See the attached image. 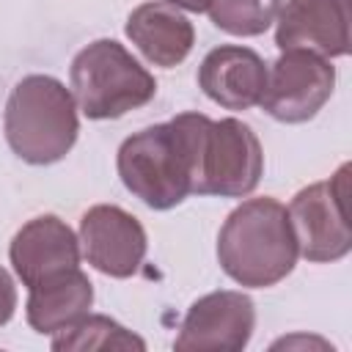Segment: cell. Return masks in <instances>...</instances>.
I'll use <instances>...</instances> for the list:
<instances>
[{
  "label": "cell",
  "mask_w": 352,
  "mask_h": 352,
  "mask_svg": "<svg viewBox=\"0 0 352 352\" xmlns=\"http://www.w3.org/2000/svg\"><path fill=\"white\" fill-rule=\"evenodd\" d=\"M126 36L146 60L162 69L182 63L195 44L192 22L165 0L138 6L126 19Z\"/></svg>",
  "instance_id": "4fadbf2b"
},
{
  "label": "cell",
  "mask_w": 352,
  "mask_h": 352,
  "mask_svg": "<svg viewBox=\"0 0 352 352\" xmlns=\"http://www.w3.org/2000/svg\"><path fill=\"white\" fill-rule=\"evenodd\" d=\"M176 8H187V11H206V3L209 0H165Z\"/></svg>",
  "instance_id": "ac0fdd59"
},
{
  "label": "cell",
  "mask_w": 352,
  "mask_h": 352,
  "mask_svg": "<svg viewBox=\"0 0 352 352\" xmlns=\"http://www.w3.org/2000/svg\"><path fill=\"white\" fill-rule=\"evenodd\" d=\"M346 173L349 165H341L333 179L302 187L286 209L297 253L314 264L338 261L352 248Z\"/></svg>",
  "instance_id": "8992f818"
},
{
  "label": "cell",
  "mask_w": 352,
  "mask_h": 352,
  "mask_svg": "<svg viewBox=\"0 0 352 352\" xmlns=\"http://www.w3.org/2000/svg\"><path fill=\"white\" fill-rule=\"evenodd\" d=\"M201 91L226 110H250L261 102L267 85V66L258 52L239 44L214 47L198 69Z\"/></svg>",
  "instance_id": "7c38bea8"
},
{
  "label": "cell",
  "mask_w": 352,
  "mask_h": 352,
  "mask_svg": "<svg viewBox=\"0 0 352 352\" xmlns=\"http://www.w3.org/2000/svg\"><path fill=\"white\" fill-rule=\"evenodd\" d=\"M94 302V286L88 280V275L74 267L66 270L55 278H47L36 286H30V297H28V324L36 333H58L69 324H74L77 319H82L88 314Z\"/></svg>",
  "instance_id": "5bb4252c"
},
{
  "label": "cell",
  "mask_w": 352,
  "mask_h": 352,
  "mask_svg": "<svg viewBox=\"0 0 352 352\" xmlns=\"http://www.w3.org/2000/svg\"><path fill=\"white\" fill-rule=\"evenodd\" d=\"M256 324L253 300L242 292H212L195 300L173 341L179 352H239Z\"/></svg>",
  "instance_id": "ba28073f"
},
{
  "label": "cell",
  "mask_w": 352,
  "mask_h": 352,
  "mask_svg": "<svg viewBox=\"0 0 352 352\" xmlns=\"http://www.w3.org/2000/svg\"><path fill=\"white\" fill-rule=\"evenodd\" d=\"M69 80L77 107L94 121L121 118L124 113L148 104L157 94L148 69L113 38H96L82 47L72 60Z\"/></svg>",
  "instance_id": "277c9868"
},
{
  "label": "cell",
  "mask_w": 352,
  "mask_h": 352,
  "mask_svg": "<svg viewBox=\"0 0 352 352\" xmlns=\"http://www.w3.org/2000/svg\"><path fill=\"white\" fill-rule=\"evenodd\" d=\"M275 19L280 50H308L322 58L349 52V0H286Z\"/></svg>",
  "instance_id": "30bf717a"
},
{
  "label": "cell",
  "mask_w": 352,
  "mask_h": 352,
  "mask_svg": "<svg viewBox=\"0 0 352 352\" xmlns=\"http://www.w3.org/2000/svg\"><path fill=\"white\" fill-rule=\"evenodd\" d=\"M3 129L11 151L30 165H50L63 160L80 132L77 102L72 91L50 74L22 77L3 116Z\"/></svg>",
  "instance_id": "3957f363"
},
{
  "label": "cell",
  "mask_w": 352,
  "mask_h": 352,
  "mask_svg": "<svg viewBox=\"0 0 352 352\" xmlns=\"http://www.w3.org/2000/svg\"><path fill=\"white\" fill-rule=\"evenodd\" d=\"M16 278L30 289L47 278L80 267V239L55 214H41L25 223L8 248Z\"/></svg>",
  "instance_id": "8fae6325"
},
{
  "label": "cell",
  "mask_w": 352,
  "mask_h": 352,
  "mask_svg": "<svg viewBox=\"0 0 352 352\" xmlns=\"http://www.w3.org/2000/svg\"><path fill=\"white\" fill-rule=\"evenodd\" d=\"M204 124V113H179L165 124L129 135L116 160L124 187L151 209H170L195 195Z\"/></svg>",
  "instance_id": "6da1fadb"
},
{
  "label": "cell",
  "mask_w": 352,
  "mask_h": 352,
  "mask_svg": "<svg viewBox=\"0 0 352 352\" xmlns=\"http://www.w3.org/2000/svg\"><path fill=\"white\" fill-rule=\"evenodd\" d=\"M52 349L72 352V349H146L143 338L113 322L102 314H85L74 324L63 327L52 338Z\"/></svg>",
  "instance_id": "9a60e30c"
},
{
  "label": "cell",
  "mask_w": 352,
  "mask_h": 352,
  "mask_svg": "<svg viewBox=\"0 0 352 352\" xmlns=\"http://www.w3.org/2000/svg\"><path fill=\"white\" fill-rule=\"evenodd\" d=\"M280 0H209V19L231 36H261L278 16Z\"/></svg>",
  "instance_id": "2e32d148"
},
{
  "label": "cell",
  "mask_w": 352,
  "mask_h": 352,
  "mask_svg": "<svg viewBox=\"0 0 352 352\" xmlns=\"http://www.w3.org/2000/svg\"><path fill=\"white\" fill-rule=\"evenodd\" d=\"M80 245L94 270L110 278H129L143 264L146 231L126 209L116 204H96L80 220Z\"/></svg>",
  "instance_id": "9c48e42d"
},
{
  "label": "cell",
  "mask_w": 352,
  "mask_h": 352,
  "mask_svg": "<svg viewBox=\"0 0 352 352\" xmlns=\"http://www.w3.org/2000/svg\"><path fill=\"white\" fill-rule=\"evenodd\" d=\"M14 308H16V286L11 275L0 267V324H6L14 316Z\"/></svg>",
  "instance_id": "e0dca14e"
},
{
  "label": "cell",
  "mask_w": 352,
  "mask_h": 352,
  "mask_svg": "<svg viewBox=\"0 0 352 352\" xmlns=\"http://www.w3.org/2000/svg\"><path fill=\"white\" fill-rule=\"evenodd\" d=\"M261 173L264 151L256 132L236 118H206L198 143L195 195L242 198L256 190Z\"/></svg>",
  "instance_id": "5b68a950"
},
{
  "label": "cell",
  "mask_w": 352,
  "mask_h": 352,
  "mask_svg": "<svg viewBox=\"0 0 352 352\" xmlns=\"http://www.w3.org/2000/svg\"><path fill=\"white\" fill-rule=\"evenodd\" d=\"M297 256L286 206L275 198L242 201L217 234V261L239 286H275L294 270Z\"/></svg>",
  "instance_id": "7a4b0ae2"
},
{
  "label": "cell",
  "mask_w": 352,
  "mask_h": 352,
  "mask_svg": "<svg viewBox=\"0 0 352 352\" xmlns=\"http://www.w3.org/2000/svg\"><path fill=\"white\" fill-rule=\"evenodd\" d=\"M336 69L327 58L308 50H283L267 69L261 107L283 124H302L314 118L333 96Z\"/></svg>",
  "instance_id": "52a82bcc"
}]
</instances>
